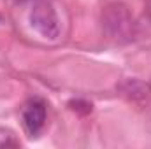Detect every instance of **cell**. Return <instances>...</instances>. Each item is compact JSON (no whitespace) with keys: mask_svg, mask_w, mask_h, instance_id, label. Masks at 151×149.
Wrapping results in <instances>:
<instances>
[{"mask_svg":"<svg viewBox=\"0 0 151 149\" xmlns=\"http://www.w3.org/2000/svg\"><path fill=\"white\" fill-rule=\"evenodd\" d=\"M0 21H2V14H0Z\"/></svg>","mask_w":151,"mask_h":149,"instance_id":"9c48e42d","label":"cell"},{"mask_svg":"<svg viewBox=\"0 0 151 149\" xmlns=\"http://www.w3.org/2000/svg\"><path fill=\"white\" fill-rule=\"evenodd\" d=\"M100 25L102 34L116 44H130L139 35L137 19L123 2H113L104 7Z\"/></svg>","mask_w":151,"mask_h":149,"instance_id":"6da1fadb","label":"cell"},{"mask_svg":"<svg viewBox=\"0 0 151 149\" xmlns=\"http://www.w3.org/2000/svg\"><path fill=\"white\" fill-rule=\"evenodd\" d=\"M19 146V140L16 139L14 132L9 128H0V148H16Z\"/></svg>","mask_w":151,"mask_h":149,"instance_id":"5b68a950","label":"cell"},{"mask_svg":"<svg viewBox=\"0 0 151 149\" xmlns=\"http://www.w3.org/2000/svg\"><path fill=\"white\" fill-rule=\"evenodd\" d=\"M30 27L46 40H56L60 37L62 25L55 5L49 0H37L30 11Z\"/></svg>","mask_w":151,"mask_h":149,"instance_id":"7a4b0ae2","label":"cell"},{"mask_svg":"<svg viewBox=\"0 0 151 149\" xmlns=\"http://www.w3.org/2000/svg\"><path fill=\"white\" fill-rule=\"evenodd\" d=\"M123 93H127L132 100H148L150 98V88L139 81H134V79H128L123 82L121 86Z\"/></svg>","mask_w":151,"mask_h":149,"instance_id":"277c9868","label":"cell"},{"mask_svg":"<svg viewBox=\"0 0 151 149\" xmlns=\"http://www.w3.org/2000/svg\"><path fill=\"white\" fill-rule=\"evenodd\" d=\"M12 2H16V4H25V2H37V0H12Z\"/></svg>","mask_w":151,"mask_h":149,"instance_id":"52a82bcc","label":"cell"},{"mask_svg":"<svg viewBox=\"0 0 151 149\" xmlns=\"http://www.w3.org/2000/svg\"><path fill=\"white\" fill-rule=\"evenodd\" d=\"M150 14H151V4H150Z\"/></svg>","mask_w":151,"mask_h":149,"instance_id":"ba28073f","label":"cell"},{"mask_svg":"<svg viewBox=\"0 0 151 149\" xmlns=\"http://www.w3.org/2000/svg\"><path fill=\"white\" fill-rule=\"evenodd\" d=\"M70 107H72L74 111H83L84 114L91 111V104L83 102V100H74V102H70Z\"/></svg>","mask_w":151,"mask_h":149,"instance_id":"8992f818","label":"cell"},{"mask_svg":"<svg viewBox=\"0 0 151 149\" xmlns=\"http://www.w3.org/2000/svg\"><path fill=\"white\" fill-rule=\"evenodd\" d=\"M46 117H47V107L46 102L40 98H32L30 102H27L21 112L23 126L30 137H37L40 133V130L46 125Z\"/></svg>","mask_w":151,"mask_h":149,"instance_id":"3957f363","label":"cell"}]
</instances>
